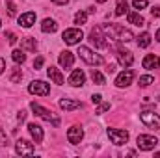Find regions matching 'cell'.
Here are the masks:
<instances>
[{
    "instance_id": "9c48e42d",
    "label": "cell",
    "mask_w": 160,
    "mask_h": 158,
    "mask_svg": "<svg viewBox=\"0 0 160 158\" xmlns=\"http://www.w3.org/2000/svg\"><path fill=\"white\" fill-rule=\"evenodd\" d=\"M108 138L112 140V143L116 145H123L128 141V132L121 130V128H108Z\"/></svg>"
},
{
    "instance_id": "6da1fadb",
    "label": "cell",
    "mask_w": 160,
    "mask_h": 158,
    "mask_svg": "<svg viewBox=\"0 0 160 158\" xmlns=\"http://www.w3.org/2000/svg\"><path fill=\"white\" fill-rule=\"evenodd\" d=\"M102 32H106V37H112V39L119 41V43H128L132 41V32L127 30L125 26L121 24H106L102 28Z\"/></svg>"
},
{
    "instance_id": "277c9868",
    "label": "cell",
    "mask_w": 160,
    "mask_h": 158,
    "mask_svg": "<svg viewBox=\"0 0 160 158\" xmlns=\"http://www.w3.org/2000/svg\"><path fill=\"white\" fill-rule=\"evenodd\" d=\"M136 143H138V149H142V151H153V149L157 147L158 140H157V136L140 134V136H138V140H136Z\"/></svg>"
},
{
    "instance_id": "ab89813d",
    "label": "cell",
    "mask_w": 160,
    "mask_h": 158,
    "mask_svg": "<svg viewBox=\"0 0 160 158\" xmlns=\"http://www.w3.org/2000/svg\"><path fill=\"white\" fill-rule=\"evenodd\" d=\"M106 73H108V75H112V73H116V65H114V63H110V65L106 67Z\"/></svg>"
},
{
    "instance_id": "cb8c5ba5",
    "label": "cell",
    "mask_w": 160,
    "mask_h": 158,
    "mask_svg": "<svg viewBox=\"0 0 160 158\" xmlns=\"http://www.w3.org/2000/svg\"><path fill=\"white\" fill-rule=\"evenodd\" d=\"M128 11V0H118L116 4V15H125Z\"/></svg>"
},
{
    "instance_id": "8992f818",
    "label": "cell",
    "mask_w": 160,
    "mask_h": 158,
    "mask_svg": "<svg viewBox=\"0 0 160 158\" xmlns=\"http://www.w3.org/2000/svg\"><path fill=\"white\" fill-rule=\"evenodd\" d=\"M28 91H30L32 95H41V97H47V95L50 93V86H48L47 82H43V80H34V82L28 86Z\"/></svg>"
},
{
    "instance_id": "5bb4252c",
    "label": "cell",
    "mask_w": 160,
    "mask_h": 158,
    "mask_svg": "<svg viewBox=\"0 0 160 158\" xmlns=\"http://www.w3.org/2000/svg\"><path fill=\"white\" fill-rule=\"evenodd\" d=\"M58 62H60V65H62L63 69H71V67H73V63H75V54H73V52H69V50H63V52L60 54Z\"/></svg>"
},
{
    "instance_id": "e0dca14e",
    "label": "cell",
    "mask_w": 160,
    "mask_h": 158,
    "mask_svg": "<svg viewBox=\"0 0 160 158\" xmlns=\"http://www.w3.org/2000/svg\"><path fill=\"white\" fill-rule=\"evenodd\" d=\"M19 24L24 26V28L34 26V24H36V13H34V11H26V13H22V15L19 17Z\"/></svg>"
},
{
    "instance_id": "4fadbf2b",
    "label": "cell",
    "mask_w": 160,
    "mask_h": 158,
    "mask_svg": "<svg viewBox=\"0 0 160 158\" xmlns=\"http://www.w3.org/2000/svg\"><path fill=\"white\" fill-rule=\"evenodd\" d=\"M82 138H84V130H82V126H71V128L67 130V140H69V143L78 145L80 141H82Z\"/></svg>"
},
{
    "instance_id": "f6af8a7d",
    "label": "cell",
    "mask_w": 160,
    "mask_h": 158,
    "mask_svg": "<svg viewBox=\"0 0 160 158\" xmlns=\"http://www.w3.org/2000/svg\"><path fill=\"white\" fill-rule=\"evenodd\" d=\"M0 24H2V21H0Z\"/></svg>"
},
{
    "instance_id": "f546056e",
    "label": "cell",
    "mask_w": 160,
    "mask_h": 158,
    "mask_svg": "<svg viewBox=\"0 0 160 158\" xmlns=\"http://www.w3.org/2000/svg\"><path fill=\"white\" fill-rule=\"evenodd\" d=\"M21 78H22V73H21V69H17V67H15V69L11 71V77H9V80L15 84V82H21Z\"/></svg>"
},
{
    "instance_id": "3957f363",
    "label": "cell",
    "mask_w": 160,
    "mask_h": 158,
    "mask_svg": "<svg viewBox=\"0 0 160 158\" xmlns=\"http://www.w3.org/2000/svg\"><path fill=\"white\" fill-rule=\"evenodd\" d=\"M78 54L80 58L86 62V63H89V65H101L102 63V58L99 56V54H95L91 48H88V47H78Z\"/></svg>"
},
{
    "instance_id": "7402d4cb",
    "label": "cell",
    "mask_w": 160,
    "mask_h": 158,
    "mask_svg": "<svg viewBox=\"0 0 160 158\" xmlns=\"http://www.w3.org/2000/svg\"><path fill=\"white\" fill-rule=\"evenodd\" d=\"M127 19H128V22L130 24H134V26H143V17L140 15V13H136V11H127Z\"/></svg>"
},
{
    "instance_id": "ba28073f",
    "label": "cell",
    "mask_w": 160,
    "mask_h": 158,
    "mask_svg": "<svg viewBox=\"0 0 160 158\" xmlns=\"http://www.w3.org/2000/svg\"><path fill=\"white\" fill-rule=\"evenodd\" d=\"M108 37L102 36V28H93L91 34H89V41L97 47V48H106L108 47Z\"/></svg>"
},
{
    "instance_id": "f35d334b",
    "label": "cell",
    "mask_w": 160,
    "mask_h": 158,
    "mask_svg": "<svg viewBox=\"0 0 160 158\" xmlns=\"http://www.w3.org/2000/svg\"><path fill=\"white\" fill-rule=\"evenodd\" d=\"M151 15H153V17H155V19H157V17H160V7H158V6H157V7H153V9H151Z\"/></svg>"
},
{
    "instance_id": "ffe728a7",
    "label": "cell",
    "mask_w": 160,
    "mask_h": 158,
    "mask_svg": "<svg viewBox=\"0 0 160 158\" xmlns=\"http://www.w3.org/2000/svg\"><path fill=\"white\" fill-rule=\"evenodd\" d=\"M28 130H30L32 138L36 140V143H41V141H43V128H41L39 125H36V123H30V125H28Z\"/></svg>"
},
{
    "instance_id": "44dd1931",
    "label": "cell",
    "mask_w": 160,
    "mask_h": 158,
    "mask_svg": "<svg viewBox=\"0 0 160 158\" xmlns=\"http://www.w3.org/2000/svg\"><path fill=\"white\" fill-rule=\"evenodd\" d=\"M56 30H58V24H56L54 19H45V21L41 22V32H45V34H54Z\"/></svg>"
},
{
    "instance_id": "836d02e7",
    "label": "cell",
    "mask_w": 160,
    "mask_h": 158,
    "mask_svg": "<svg viewBox=\"0 0 160 158\" xmlns=\"http://www.w3.org/2000/svg\"><path fill=\"white\" fill-rule=\"evenodd\" d=\"M4 145H8V136H6V132L0 128V147H4Z\"/></svg>"
},
{
    "instance_id": "603a6c76",
    "label": "cell",
    "mask_w": 160,
    "mask_h": 158,
    "mask_svg": "<svg viewBox=\"0 0 160 158\" xmlns=\"http://www.w3.org/2000/svg\"><path fill=\"white\" fill-rule=\"evenodd\" d=\"M36 48H38V41L34 39V37H26V39H22V50L36 52Z\"/></svg>"
},
{
    "instance_id": "ee69618b",
    "label": "cell",
    "mask_w": 160,
    "mask_h": 158,
    "mask_svg": "<svg viewBox=\"0 0 160 158\" xmlns=\"http://www.w3.org/2000/svg\"><path fill=\"white\" fill-rule=\"evenodd\" d=\"M97 2H106V0H97Z\"/></svg>"
},
{
    "instance_id": "8fae6325",
    "label": "cell",
    "mask_w": 160,
    "mask_h": 158,
    "mask_svg": "<svg viewBox=\"0 0 160 158\" xmlns=\"http://www.w3.org/2000/svg\"><path fill=\"white\" fill-rule=\"evenodd\" d=\"M132 78H134V71H132V69H125L123 73L118 75V78H116V86H118V87H127V86L132 84Z\"/></svg>"
},
{
    "instance_id": "e575fe53",
    "label": "cell",
    "mask_w": 160,
    "mask_h": 158,
    "mask_svg": "<svg viewBox=\"0 0 160 158\" xmlns=\"http://www.w3.org/2000/svg\"><path fill=\"white\" fill-rule=\"evenodd\" d=\"M6 37H8V41H9L11 45H15V43H17V36H15L13 32H6Z\"/></svg>"
},
{
    "instance_id": "d590c367",
    "label": "cell",
    "mask_w": 160,
    "mask_h": 158,
    "mask_svg": "<svg viewBox=\"0 0 160 158\" xmlns=\"http://www.w3.org/2000/svg\"><path fill=\"white\" fill-rule=\"evenodd\" d=\"M101 101H102V97H101L99 93H95V95H91V102H93V104H101Z\"/></svg>"
},
{
    "instance_id": "4316f807",
    "label": "cell",
    "mask_w": 160,
    "mask_h": 158,
    "mask_svg": "<svg viewBox=\"0 0 160 158\" xmlns=\"http://www.w3.org/2000/svg\"><path fill=\"white\" fill-rule=\"evenodd\" d=\"M91 80H93L95 84H99V86H102V84H104V77H102V73H101V71H97V69H93V71H91Z\"/></svg>"
},
{
    "instance_id": "83f0119b",
    "label": "cell",
    "mask_w": 160,
    "mask_h": 158,
    "mask_svg": "<svg viewBox=\"0 0 160 158\" xmlns=\"http://www.w3.org/2000/svg\"><path fill=\"white\" fill-rule=\"evenodd\" d=\"M155 82V77H151V75H143V77H140V86L142 87H147V86H151Z\"/></svg>"
},
{
    "instance_id": "7bdbcfd3",
    "label": "cell",
    "mask_w": 160,
    "mask_h": 158,
    "mask_svg": "<svg viewBox=\"0 0 160 158\" xmlns=\"http://www.w3.org/2000/svg\"><path fill=\"white\" fill-rule=\"evenodd\" d=\"M157 41H160V28L157 30Z\"/></svg>"
},
{
    "instance_id": "52a82bcc",
    "label": "cell",
    "mask_w": 160,
    "mask_h": 158,
    "mask_svg": "<svg viewBox=\"0 0 160 158\" xmlns=\"http://www.w3.org/2000/svg\"><path fill=\"white\" fill-rule=\"evenodd\" d=\"M82 37H84V34H82L80 28H69V30H65L62 34V39L65 41L67 45H77V43L82 41Z\"/></svg>"
},
{
    "instance_id": "d6986e66",
    "label": "cell",
    "mask_w": 160,
    "mask_h": 158,
    "mask_svg": "<svg viewBox=\"0 0 160 158\" xmlns=\"http://www.w3.org/2000/svg\"><path fill=\"white\" fill-rule=\"evenodd\" d=\"M60 108L65 110V112H71V110L82 108V102L80 101H73V99H62L60 101Z\"/></svg>"
},
{
    "instance_id": "9a60e30c",
    "label": "cell",
    "mask_w": 160,
    "mask_h": 158,
    "mask_svg": "<svg viewBox=\"0 0 160 158\" xmlns=\"http://www.w3.org/2000/svg\"><path fill=\"white\" fill-rule=\"evenodd\" d=\"M142 65H143V69H160V58L157 54H147L145 58H143V62H142Z\"/></svg>"
},
{
    "instance_id": "7c38bea8",
    "label": "cell",
    "mask_w": 160,
    "mask_h": 158,
    "mask_svg": "<svg viewBox=\"0 0 160 158\" xmlns=\"http://www.w3.org/2000/svg\"><path fill=\"white\" fill-rule=\"evenodd\" d=\"M116 52H118V54H116V56H118V62H119L123 67H130V65L134 63V56H132V52H130V50L118 48Z\"/></svg>"
},
{
    "instance_id": "4dcf8cb0",
    "label": "cell",
    "mask_w": 160,
    "mask_h": 158,
    "mask_svg": "<svg viewBox=\"0 0 160 158\" xmlns=\"http://www.w3.org/2000/svg\"><path fill=\"white\" fill-rule=\"evenodd\" d=\"M6 4H8V15H9V17H15V15H17V7H15L13 0H8Z\"/></svg>"
},
{
    "instance_id": "30bf717a",
    "label": "cell",
    "mask_w": 160,
    "mask_h": 158,
    "mask_svg": "<svg viewBox=\"0 0 160 158\" xmlns=\"http://www.w3.org/2000/svg\"><path fill=\"white\" fill-rule=\"evenodd\" d=\"M15 151H17V155H21V156H32V155H34V143H30L28 140H17Z\"/></svg>"
},
{
    "instance_id": "484cf974",
    "label": "cell",
    "mask_w": 160,
    "mask_h": 158,
    "mask_svg": "<svg viewBox=\"0 0 160 158\" xmlns=\"http://www.w3.org/2000/svg\"><path fill=\"white\" fill-rule=\"evenodd\" d=\"M11 58H13L15 63H24V62H26V54H24V50H13V52H11Z\"/></svg>"
},
{
    "instance_id": "1f68e13d",
    "label": "cell",
    "mask_w": 160,
    "mask_h": 158,
    "mask_svg": "<svg viewBox=\"0 0 160 158\" xmlns=\"http://www.w3.org/2000/svg\"><path fill=\"white\" fill-rule=\"evenodd\" d=\"M147 4H149V0H134V2H132L134 9H145Z\"/></svg>"
},
{
    "instance_id": "f1b7e54d",
    "label": "cell",
    "mask_w": 160,
    "mask_h": 158,
    "mask_svg": "<svg viewBox=\"0 0 160 158\" xmlns=\"http://www.w3.org/2000/svg\"><path fill=\"white\" fill-rule=\"evenodd\" d=\"M86 21H88V13L86 11H78L75 15V24H86Z\"/></svg>"
},
{
    "instance_id": "d6a6232c",
    "label": "cell",
    "mask_w": 160,
    "mask_h": 158,
    "mask_svg": "<svg viewBox=\"0 0 160 158\" xmlns=\"http://www.w3.org/2000/svg\"><path fill=\"white\" fill-rule=\"evenodd\" d=\"M106 110H110V104H108V102H102V104L97 108V112H95V114H104Z\"/></svg>"
},
{
    "instance_id": "8d00e7d4",
    "label": "cell",
    "mask_w": 160,
    "mask_h": 158,
    "mask_svg": "<svg viewBox=\"0 0 160 158\" xmlns=\"http://www.w3.org/2000/svg\"><path fill=\"white\" fill-rule=\"evenodd\" d=\"M43 62H45V60H43V56H39V58H38V60L34 62V69H41V65H43Z\"/></svg>"
},
{
    "instance_id": "5b68a950",
    "label": "cell",
    "mask_w": 160,
    "mask_h": 158,
    "mask_svg": "<svg viewBox=\"0 0 160 158\" xmlns=\"http://www.w3.org/2000/svg\"><path fill=\"white\" fill-rule=\"evenodd\" d=\"M140 119L145 126L153 128V130H160V116L155 114V112H142L140 114Z\"/></svg>"
},
{
    "instance_id": "7a4b0ae2",
    "label": "cell",
    "mask_w": 160,
    "mask_h": 158,
    "mask_svg": "<svg viewBox=\"0 0 160 158\" xmlns=\"http://www.w3.org/2000/svg\"><path fill=\"white\" fill-rule=\"evenodd\" d=\"M30 108H32V112H34L36 116H39L43 121H48V123H52L54 126H60V117H56L50 110L43 108V106L38 104V102H30Z\"/></svg>"
},
{
    "instance_id": "60d3db41",
    "label": "cell",
    "mask_w": 160,
    "mask_h": 158,
    "mask_svg": "<svg viewBox=\"0 0 160 158\" xmlns=\"http://www.w3.org/2000/svg\"><path fill=\"white\" fill-rule=\"evenodd\" d=\"M4 69H6V62H4V60L0 58V75L4 73Z\"/></svg>"
},
{
    "instance_id": "d4e9b609",
    "label": "cell",
    "mask_w": 160,
    "mask_h": 158,
    "mask_svg": "<svg viewBox=\"0 0 160 158\" xmlns=\"http://www.w3.org/2000/svg\"><path fill=\"white\" fill-rule=\"evenodd\" d=\"M149 45H151V36H149L147 32H143V34L138 37V47H140V48H147Z\"/></svg>"
},
{
    "instance_id": "2e32d148",
    "label": "cell",
    "mask_w": 160,
    "mask_h": 158,
    "mask_svg": "<svg viewBox=\"0 0 160 158\" xmlns=\"http://www.w3.org/2000/svg\"><path fill=\"white\" fill-rule=\"evenodd\" d=\"M84 82H86L84 71H82V69H75V71L71 73V77H69V84H71L73 87H80V86H84Z\"/></svg>"
},
{
    "instance_id": "b9f144b4",
    "label": "cell",
    "mask_w": 160,
    "mask_h": 158,
    "mask_svg": "<svg viewBox=\"0 0 160 158\" xmlns=\"http://www.w3.org/2000/svg\"><path fill=\"white\" fill-rule=\"evenodd\" d=\"M52 2H54V4H58V6H63V4H67L69 0H52Z\"/></svg>"
},
{
    "instance_id": "74e56055",
    "label": "cell",
    "mask_w": 160,
    "mask_h": 158,
    "mask_svg": "<svg viewBox=\"0 0 160 158\" xmlns=\"http://www.w3.org/2000/svg\"><path fill=\"white\" fill-rule=\"evenodd\" d=\"M17 119H19V121H21V123H22V121H24V119H26V112H24V110H21V112H19V114H17Z\"/></svg>"
},
{
    "instance_id": "ac0fdd59",
    "label": "cell",
    "mask_w": 160,
    "mask_h": 158,
    "mask_svg": "<svg viewBox=\"0 0 160 158\" xmlns=\"http://www.w3.org/2000/svg\"><path fill=\"white\" fill-rule=\"evenodd\" d=\"M47 75H48V78L52 80L54 84H58V86L63 84V75H62V71H60L58 67H52V65H50V67L47 69Z\"/></svg>"
}]
</instances>
